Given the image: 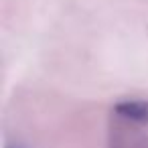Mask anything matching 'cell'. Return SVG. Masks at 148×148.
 I'll return each mask as SVG.
<instances>
[{
    "mask_svg": "<svg viewBox=\"0 0 148 148\" xmlns=\"http://www.w3.org/2000/svg\"><path fill=\"white\" fill-rule=\"evenodd\" d=\"M116 116L138 122V124H148V101L146 99H122L114 106Z\"/></svg>",
    "mask_w": 148,
    "mask_h": 148,
    "instance_id": "6da1fadb",
    "label": "cell"
},
{
    "mask_svg": "<svg viewBox=\"0 0 148 148\" xmlns=\"http://www.w3.org/2000/svg\"><path fill=\"white\" fill-rule=\"evenodd\" d=\"M6 148H23V146H16V144H8Z\"/></svg>",
    "mask_w": 148,
    "mask_h": 148,
    "instance_id": "7a4b0ae2",
    "label": "cell"
}]
</instances>
